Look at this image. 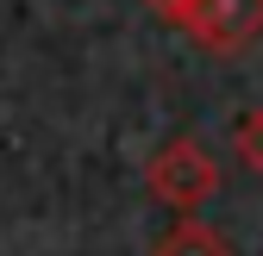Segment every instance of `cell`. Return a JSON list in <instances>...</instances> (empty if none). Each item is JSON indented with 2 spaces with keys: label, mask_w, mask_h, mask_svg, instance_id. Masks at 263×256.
<instances>
[{
  "label": "cell",
  "mask_w": 263,
  "mask_h": 256,
  "mask_svg": "<svg viewBox=\"0 0 263 256\" xmlns=\"http://www.w3.org/2000/svg\"><path fill=\"white\" fill-rule=\"evenodd\" d=\"M232 150H238V163L263 175V106H245L238 125H232Z\"/></svg>",
  "instance_id": "obj_4"
},
{
  "label": "cell",
  "mask_w": 263,
  "mask_h": 256,
  "mask_svg": "<svg viewBox=\"0 0 263 256\" xmlns=\"http://www.w3.org/2000/svg\"><path fill=\"white\" fill-rule=\"evenodd\" d=\"M144 187H151V200L170 206L176 219H194V212L219 194V163H213V150L201 138H170V144L151 150Z\"/></svg>",
  "instance_id": "obj_1"
},
{
  "label": "cell",
  "mask_w": 263,
  "mask_h": 256,
  "mask_svg": "<svg viewBox=\"0 0 263 256\" xmlns=\"http://www.w3.org/2000/svg\"><path fill=\"white\" fill-rule=\"evenodd\" d=\"M151 256H232V244H226L207 219H176L170 231H157Z\"/></svg>",
  "instance_id": "obj_3"
},
{
  "label": "cell",
  "mask_w": 263,
  "mask_h": 256,
  "mask_svg": "<svg viewBox=\"0 0 263 256\" xmlns=\"http://www.w3.org/2000/svg\"><path fill=\"white\" fill-rule=\"evenodd\" d=\"M144 7H151L157 19H170V25H182V13H188V0H144Z\"/></svg>",
  "instance_id": "obj_5"
},
{
  "label": "cell",
  "mask_w": 263,
  "mask_h": 256,
  "mask_svg": "<svg viewBox=\"0 0 263 256\" xmlns=\"http://www.w3.org/2000/svg\"><path fill=\"white\" fill-rule=\"evenodd\" d=\"M182 31H188L201 50L232 56V50H245L257 31H263V0H188Z\"/></svg>",
  "instance_id": "obj_2"
}]
</instances>
